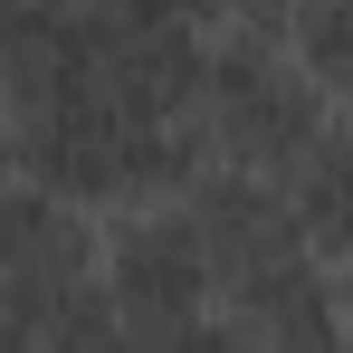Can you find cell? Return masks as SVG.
I'll list each match as a JSON object with an SVG mask.
<instances>
[{"instance_id":"obj_1","label":"cell","mask_w":353,"mask_h":353,"mask_svg":"<svg viewBox=\"0 0 353 353\" xmlns=\"http://www.w3.org/2000/svg\"><path fill=\"white\" fill-rule=\"evenodd\" d=\"M344 115L315 67L296 58L277 29H210V58L191 86V134H201V163H239V172H277Z\"/></svg>"},{"instance_id":"obj_2","label":"cell","mask_w":353,"mask_h":353,"mask_svg":"<svg viewBox=\"0 0 353 353\" xmlns=\"http://www.w3.org/2000/svg\"><path fill=\"white\" fill-rule=\"evenodd\" d=\"M0 344H124L96 277V210L0 181Z\"/></svg>"},{"instance_id":"obj_3","label":"cell","mask_w":353,"mask_h":353,"mask_svg":"<svg viewBox=\"0 0 353 353\" xmlns=\"http://www.w3.org/2000/svg\"><path fill=\"white\" fill-rule=\"evenodd\" d=\"M96 277L124 344H201L220 334V268L181 191H143L96 210Z\"/></svg>"},{"instance_id":"obj_4","label":"cell","mask_w":353,"mask_h":353,"mask_svg":"<svg viewBox=\"0 0 353 353\" xmlns=\"http://www.w3.org/2000/svg\"><path fill=\"white\" fill-rule=\"evenodd\" d=\"M287 210H296V230H305V248H315L325 268L353 258V115H334L287 163Z\"/></svg>"},{"instance_id":"obj_5","label":"cell","mask_w":353,"mask_h":353,"mask_svg":"<svg viewBox=\"0 0 353 353\" xmlns=\"http://www.w3.org/2000/svg\"><path fill=\"white\" fill-rule=\"evenodd\" d=\"M287 48L315 67V86H325V96L353 115V0H296Z\"/></svg>"},{"instance_id":"obj_6","label":"cell","mask_w":353,"mask_h":353,"mask_svg":"<svg viewBox=\"0 0 353 353\" xmlns=\"http://www.w3.org/2000/svg\"><path fill=\"white\" fill-rule=\"evenodd\" d=\"M201 19H210V29H277V39H287L296 0H201Z\"/></svg>"},{"instance_id":"obj_7","label":"cell","mask_w":353,"mask_h":353,"mask_svg":"<svg viewBox=\"0 0 353 353\" xmlns=\"http://www.w3.org/2000/svg\"><path fill=\"white\" fill-rule=\"evenodd\" d=\"M334 305H344V334H353V258L334 268Z\"/></svg>"}]
</instances>
